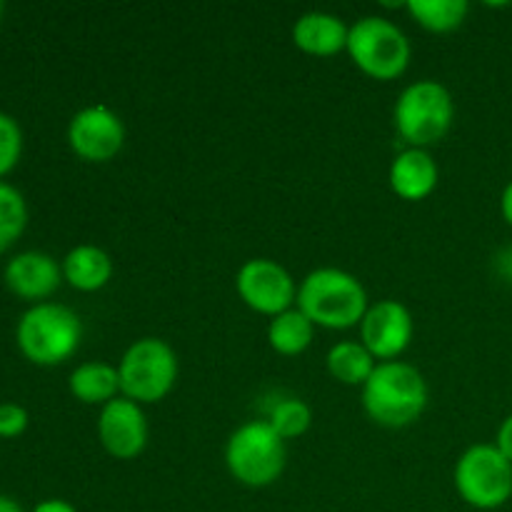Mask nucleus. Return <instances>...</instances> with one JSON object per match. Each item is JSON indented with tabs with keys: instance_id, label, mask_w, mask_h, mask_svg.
Here are the masks:
<instances>
[{
	"instance_id": "nucleus-18",
	"label": "nucleus",
	"mask_w": 512,
	"mask_h": 512,
	"mask_svg": "<svg viewBox=\"0 0 512 512\" xmlns=\"http://www.w3.org/2000/svg\"><path fill=\"white\" fill-rule=\"evenodd\" d=\"M330 378L350 388H363L373 370L378 368V360L373 358L368 348L358 340H340L325 355Z\"/></svg>"
},
{
	"instance_id": "nucleus-3",
	"label": "nucleus",
	"mask_w": 512,
	"mask_h": 512,
	"mask_svg": "<svg viewBox=\"0 0 512 512\" xmlns=\"http://www.w3.org/2000/svg\"><path fill=\"white\" fill-rule=\"evenodd\" d=\"M15 340L33 365L55 368L73 358L83 340V323L78 313L60 303L30 305L18 320Z\"/></svg>"
},
{
	"instance_id": "nucleus-5",
	"label": "nucleus",
	"mask_w": 512,
	"mask_h": 512,
	"mask_svg": "<svg viewBox=\"0 0 512 512\" xmlns=\"http://www.w3.org/2000/svg\"><path fill=\"white\" fill-rule=\"evenodd\" d=\"M288 463L285 440L268 425V420H250L240 425L225 445V465L233 480L245 488H270L278 483Z\"/></svg>"
},
{
	"instance_id": "nucleus-16",
	"label": "nucleus",
	"mask_w": 512,
	"mask_h": 512,
	"mask_svg": "<svg viewBox=\"0 0 512 512\" xmlns=\"http://www.w3.org/2000/svg\"><path fill=\"white\" fill-rule=\"evenodd\" d=\"M63 280L80 293H98L113 278V258L98 245H75L60 263Z\"/></svg>"
},
{
	"instance_id": "nucleus-12",
	"label": "nucleus",
	"mask_w": 512,
	"mask_h": 512,
	"mask_svg": "<svg viewBox=\"0 0 512 512\" xmlns=\"http://www.w3.org/2000/svg\"><path fill=\"white\" fill-rule=\"evenodd\" d=\"M150 438L143 405L128 398H115L100 408L98 440L105 453L115 460H133L145 450Z\"/></svg>"
},
{
	"instance_id": "nucleus-25",
	"label": "nucleus",
	"mask_w": 512,
	"mask_h": 512,
	"mask_svg": "<svg viewBox=\"0 0 512 512\" xmlns=\"http://www.w3.org/2000/svg\"><path fill=\"white\" fill-rule=\"evenodd\" d=\"M495 448H498L500 453H503L512 463V415H508V418L500 423L498 438H495Z\"/></svg>"
},
{
	"instance_id": "nucleus-9",
	"label": "nucleus",
	"mask_w": 512,
	"mask_h": 512,
	"mask_svg": "<svg viewBox=\"0 0 512 512\" xmlns=\"http://www.w3.org/2000/svg\"><path fill=\"white\" fill-rule=\"evenodd\" d=\"M235 290L250 310L268 318L295 308V300H298L295 278L270 258L245 260L235 275Z\"/></svg>"
},
{
	"instance_id": "nucleus-23",
	"label": "nucleus",
	"mask_w": 512,
	"mask_h": 512,
	"mask_svg": "<svg viewBox=\"0 0 512 512\" xmlns=\"http://www.w3.org/2000/svg\"><path fill=\"white\" fill-rule=\"evenodd\" d=\"M23 153V130L13 115L0 110V178L18 165Z\"/></svg>"
},
{
	"instance_id": "nucleus-26",
	"label": "nucleus",
	"mask_w": 512,
	"mask_h": 512,
	"mask_svg": "<svg viewBox=\"0 0 512 512\" xmlns=\"http://www.w3.org/2000/svg\"><path fill=\"white\" fill-rule=\"evenodd\" d=\"M30 512H78V510H75V505H70L68 500L48 498V500H43V503L35 505Z\"/></svg>"
},
{
	"instance_id": "nucleus-21",
	"label": "nucleus",
	"mask_w": 512,
	"mask_h": 512,
	"mask_svg": "<svg viewBox=\"0 0 512 512\" xmlns=\"http://www.w3.org/2000/svg\"><path fill=\"white\" fill-rule=\"evenodd\" d=\"M28 225V203L23 193L0 180V253L13 248Z\"/></svg>"
},
{
	"instance_id": "nucleus-24",
	"label": "nucleus",
	"mask_w": 512,
	"mask_h": 512,
	"mask_svg": "<svg viewBox=\"0 0 512 512\" xmlns=\"http://www.w3.org/2000/svg\"><path fill=\"white\" fill-rule=\"evenodd\" d=\"M28 410L18 403L0 405V438H18L28 428Z\"/></svg>"
},
{
	"instance_id": "nucleus-2",
	"label": "nucleus",
	"mask_w": 512,
	"mask_h": 512,
	"mask_svg": "<svg viewBox=\"0 0 512 512\" xmlns=\"http://www.w3.org/2000/svg\"><path fill=\"white\" fill-rule=\"evenodd\" d=\"M428 383L415 365L403 360L378 363L368 383L360 388L363 410L383 428H408L428 408Z\"/></svg>"
},
{
	"instance_id": "nucleus-19",
	"label": "nucleus",
	"mask_w": 512,
	"mask_h": 512,
	"mask_svg": "<svg viewBox=\"0 0 512 512\" xmlns=\"http://www.w3.org/2000/svg\"><path fill=\"white\" fill-rule=\"evenodd\" d=\"M315 325L308 315L298 308H290L285 313L275 315L268 323V345L278 355L285 358H298L313 345Z\"/></svg>"
},
{
	"instance_id": "nucleus-4",
	"label": "nucleus",
	"mask_w": 512,
	"mask_h": 512,
	"mask_svg": "<svg viewBox=\"0 0 512 512\" xmlns=\"http://www.w3.org/2000/svg\"><path fill=\"white\" fill-rule=\"evenodd\" d=\"M455 120V100L438 80H415L400 93L393 123L408 148L438 145L450 133Z\"/></svg>"
},
{
	"instance_id": "nucleus-30",
	"label": "nucleus",
	"mask_w": 512,
	"mask_h": 512,
	"mask_svg": "<svg viewBox=\"0 0 512 512\" xmlns=\"http://www.w3.org/2000/svg\"><path fill=\"white\" fill-rule=\"evenodd\" d=\"M3 13H5V5L0 3V20H3Z\"/></svg>"
},
{
	"instance_id": "nucleus-22",
	"label": "nucleus",
	"mask_w": 512,
	"mask_h": 512,
	"mask_svg": "<svg viewBox=\"0 0 512 512\" xmlns=\"http://www.w3.org/2000/svg\"><path fill=\"white\" fill-rule=\"evenodd\" d=\"M268 425L288 443V440L303 438L313 425V410L305 400L285 398L273 405L268 415Z\"/></svg>"
},
{
	"instance_id": "nucleus-20",
	"label": "nucleus",
	"mask_w": 512,
	"mask_h": 512,
	"mask_svg": "<svg viewBox=\"0 0 512 512\" xmlns=\"http://www.w3.org/2000/svg\"><path fill=\"white\" fill-rule=\"evenodd\" d=\"M405 10L420 28L435 35H445L465 23L470 5L465 0H410L405 3Z\"/></svg>"
},
{
	"instance_id": "nucleus-7",
	"label": "nucleus",
	"mask_w": 512,
	"mask_h": 512,
	"mask_svg": "<svg viewBox=\"0 0 512 512\" xmlns=\"http://www.w3.org/2000/svg\"><path fill=\"white\" fill-rule=\"evenodd\" d=\"M120 395L138 405L168 398L178 383V355L163 338H140L118 363Z\"/></svg>"
},
{
	"instance_id": "nucleus-13",
	"label": "nucleus",
	"mask_w": 512,
	"mask_h": 512,
	"mask_svg": "<svg viewBox=\"0 0 512 512\" xmlns=\"http://www.w3.org/2000/svg\"><path fill=\"white\" fill-rule=\"evenodd\" d=\"M3 280L13 295L30 300L33 305L45 303L63 283V268L58 260L40 250H25L13 255L3 270Z\"/></svg>"
},
{
	"instance_id": "nucleus-15",
	"label": "nucleus",
	"mask_w": 512,
	"mask_h": 512,
	"mask_svg": "<svg viewBox=\"0 0 512 512\" xmlns=\"http://www.w3.org/2000/svg\"><path fill=\"white\" fill-rule=\"evenodd\" d=\"M350 25L343 18L323 10H310L303 13L293 25V43L300 53L313 55V58H333L348 48Z\"/></svg>"
},
{
	"instance_id": "nucleus-10",
	"label": "nucleus",
	"mask_w": 512,
	"mask_h": 512,
	"mask_svg": "<svg viewBox=\"0 0 512 512\" xmlns=\"http://www.w3.org/2000/svg\"><path fill=\"white\" fill-rule=\"evenodd\" d=\"M68 145L85 163H110L125 145V125L108 105H88L68 123Z\"/></svg>"
},
{
	"instance_id": "nucleus-6",
	"label": "nucleus",
	"mask_w": 512,
	"mask_h": 512,
	"mask_svg": "<svg viewBox=\"0 0 512 512\" xmlns=\"http://www.w3.org/2000/svg\"><path fill=\"white\" fill-rule=\"evenodd\" d=\"M345 53L350 55L360 73L380 83L398 80L413 58L408 35L393 20L380 18V15H365L358 23L350 25Z\"/></svg>"
},
{
	"instance_id": "nucleus-11",
	"label": "nucleus",
	"mask_w": 512,
	"mask_h": 512,
	"mask_svg": "<svg viewBox=\"0 0 512 512\" xmlns=\"http://www.w3.org/2000/svg\"><path fill=\"white\" fill-rule=\"evenodd\" d=\"M413 335V315L400 300H378L370 305L360 323V343L373 353L378 363L398 360L410 348Z\"/></svg>"
},
{
	"instance_id": "nucleus-27",
	"label": "nucleus",
	"mask_w": 512,
	"mask_h": 512,
	"mask_svg": "<svg viewBox=\"0 0 512 512\" xmlns=\"http://www.w3.org/2000/svg\"><path fill=\"white\" fill-rule=\"evenodd\" d=\"M495 268H498V273L503 275L508 283H512V248L500 250L498 258H495Z\"/></svg>"
},
{
	"instance_id": "nucleus-28",
	"label": "nucleus",
	"mask_w": 512,
	"mask_h": 512,
	"mask_svg": "<svg viewBox=\"0 0 512 512\" xmlns=\"http://www.w3.org/2000/svg\"><path fill=\"white\" fill-rule=\"evenodd\" d=\"M500 213H503V220L512 228V180L505 185L503 195H500Z\"/></svg>"
},
{
	"instance_id": "nucleus-17",
	"label": "nucleus",
	"mask_w": 512,
	"mask_h": 512,
	"mask_svg": "<svg viewBox=\"0 0 512 512\" xmlns=\"http://www.w3.org/2000/svg\"><path fill=\"white\" fill-rule=\"evenodd\" d=\"M70 395L83 405H108L110 400L120 398V375L118 365L105 360H90L78 365L68 378Z\"/></svg>"
},
{
	"instance_id": "nucleus-8",
	"label": "nucleus",
	"mask_w": 512,
	"mask_h": 512,
	"mask_svg": "<svg viewBox=\"0 0 512 512\" xmlns=\"http://www.w3.org/2000/svg\"><path fill=\"white\" fill-rule=\"evenodd\" d=\"M455 490L475 510H498L512 498V463L495 445L480 443L455 463Z\"/></svg>"
},
{
	"instance_id": "nucleus-29",
	"label": "nucleus",
	"mask_w": 512,
	"mask_h": 512,
	"mask_svg": "<svg viewBox=\"0 0 512 512\" xmlns=\"http://www.w3.org/2000/svg\"><path fill=\"white\" fill-rule=\"evenodd\" d=\"M0 512H25L20 508L18 500L8 498V495H0Z\"/></svg>"
},
{
	"instance_id": "nucleus-14",
	"label": "nucleus",
	"mask_w": 512,
	"mask_h": 512,
	"mask_svg": "<svg viewBox=\"0 0 512 512\" xmlns=\"http://www.w3.org/2000/svg\"><path fill=\"white\" fill-rule=\"evenodd\" d=\"M438 180V163L423 148H405L403 153L395 155L388 170L390 190L408 203H420V200L430 198L438 188Z\"/></svg>"
},
{
	"instance_id": "nucleus-1",
	"label": "nucleus",
	"mask_w": 512,
	"mask_h": 512,
	"mask_svg": "<svg viewBox=\"0 0 512 512\" xmlns=\"http://www.w3.org/2000/svg\"><path fill=\"white\" fill-rule=\"evenodd\" d=\"M295 308L303 310L315 328H360L370 308L368 290L348 270L318 268L300 280Z\"/></svg>"
}]
</instances>
